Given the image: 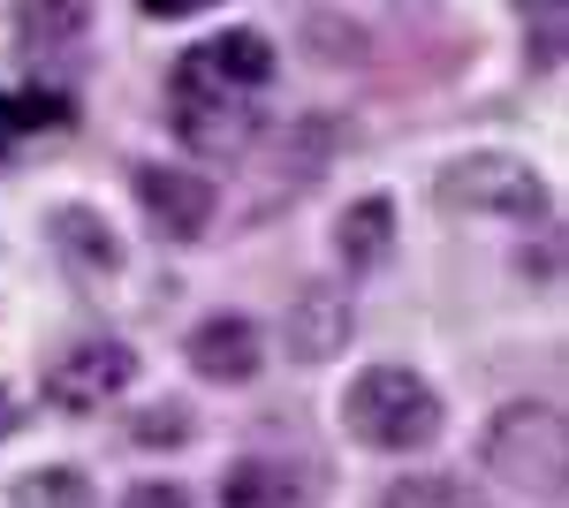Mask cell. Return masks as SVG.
Returning a JSON list of instances; mask_svg holds the SVG:
<instances>
[{"mask_svg": "<svg viewBox=\"0 0 569 508\" xmlns=\"http://www.w3.org/2000/svg\"><path fill=\"white\" fill-rule=\"evenodd\" d=\"M130 380H137V349L99 335V341H77L61 365H46V402L84 418V410H107Z\"/></svg>", "mask_w": 569, "mask_h": 508, "instance_id": "cell-4", "label": "cell"}, {"mask_svg": "<svg viewBox=\"0 0 569 508\" xmlns=\"http://www.w3.org/2000/svg\"><path fill=\"white\" fill-rule=\"evenodd\" d=\"M380 508H479V501L463 494V478H440V470H426V478H395Z\"/></svg>", "mask_w": 569, "mask_h": 508, "instance_id": "cell-14", "label": "cell"}, {"mask_svg": "<svg viewBox=\"0 0 569 508\" xmlns=\"http://www.w3.org/2000/svg\"><path fill=\"white\" fill-rule=\"evenodd\" d=\"M137 206L152 212L176 243H198L206 220H213V182H198L182 168H137Z\"/></svg>", "mask_w": 569, "mask_h": 508, "instance_id": "cell-7", "label": "cell"}, {"mask_svg": "<svg viewBox=\"0 0 569 508\" xmlns=\"http://www.w3.org/2000/svg\"><path fill=\"white\" fill-rule=\"evenodd\" d=\"M486 470L525 486V494H562V418L547 402H517L486 432Z\"/></svg>", "mask_w": 569, "mask_h": 508, "instance_id": "cell-3", "label": "cell"}, {"mask_svg": "<svg viewBox=\"0 0 569 508\" xmlns=\"http://www.w3.org/2000/svg\"><path fill=\"white\" fill-rule=\"evenodd\" d=\"M77 31H84L77 0H16V46L23 53H61V46H77Z\"/></svg>", "mask_w": 569, "mask_h": 508, "instance_id": "cell-11", "label": "cell"}, {"mask_svg": "<svg viewBox=\"0 0 569 508\" xmlns=\"http://www.w3.org/2000/svg\"><path fill=\"white\" fill-rule=\"evenodd\" d=\"M335 236H342V266L365 273V266H380L388 243H395V206H388V198H357V206L342 212V228H335Z\"/></svg>", "mask_w": 569, "mask_h": 508, "instance_id": "cell-10", "label": "cell"}, {"mask_svg": "<svg viewBox=\"0 0 569 508\" xmlns=\"http://www.w3.org/2000/svg\"><path fill=\"white\" fill-rule=\"evenodd\" d=\"M53 236H61V251L77 258V266H91V273H114V266H122V243H114V228H107L99 212H84V206L53 212Z\"/></svg>", "mask_w": 569, "mask_h": 508, "instance_id": "cell-12", "label": "cell"}, {"mask_svg": "<svg viewBox=\"0 0 569 508\" xmlns=\"http://www.w3.org/2000/svg\"><path fill=\"white\" fill-rule=\"evenodd\" d=\"M77 129V99L46 84H16L0 91V152H39V145H61Z\"/></svg>", "mask_w": 569, "mask_h": 508, "instance_id": "cell-6", "label": "cell"}, {"mask_svg": "<svg viewBox=\"0 0 569 508\" xmlns=\"http://www.w3.org/2000/svg\"><path fill=\"white\" fill-rule=\"evenodd\" d=\"M168 114H176V137L190 152H243L251 129H259V91H236V84H220V77H206L198 61H176Z\"/></svg>", "mask_w": 569, "mask_h": 508, "instance_id": "cell-2", "label": "cell"}, {"mask_svg": "<svg viewBox=\"0 0 569 508\" xmlns=\"http://www.w3.org/2000/svg\"><path fill=\"white\" fill-rule=\"evenodd\" d=\"M152 23H182V16H198V8H213V0H137Z\"/></svg>", "mask_w": 569, "mask_h": 508, "instance_id": "cell-17", "label": "cell"}, {"mask_svg": "<svg viewBox=\"0 0 569 508\" xmlns=\"http://www.w3.org/2000/svg\"><path fill=\"white\" fill-rule=\"evenodd\" d=\"M190 365L220 387H243V380H259V365H266V335L251 319L220 311V319H206V327L190 335Z\"/></svg>", "mask_w": 569, "mask_h": 508, "instance_id": "cell-8", "label": "cell"}, {"mask_svg": "<svg viewBox=\"0 0 569 508\" xmlns=\"http://www.w3.org/2000/svg\"><path fill=\"white\" fill-rule=\"evenodd\" d=\"M220 508H297V470L266 464V456H243L220 478Z\"/></svg>", "mask_w": 569, "mask_h": 508, "instance_id": "cell-9", "label": "cell"}, {"mask_svg": "<svg viewBox=\"0 0 569 508\" xmlns=\"http://www.w3.org/2000/svg\"><path fill=\"white\" fill-rule=\"evenodd\" d=\"M342 425H350V440L380 448V456H410V448L440 440V395L410 365H372L342 395Z\"/></svg>", "mask_w": 569, "mask_h": 508, "instance_id": "cell-1", "label": "cell"}, {"mask_svg": "<svg viewBox=\"0 0 569 508\" xmlns=\"http://www.w3.org/2000/svg\"><path fill=\"white\" fill-rule=\"evenodd\" d=\"M130 440H137V448H176V440H190V410H182V402H160V410H137Z\"/></svg>", "mask_w": 569, "mask_h": 508, "instance_id": "cell-15", "label": "cell"}, {"mask_svg": "<svg viewBox=\"0 0 569 508\" xmlns=\"http://www.w3.org/2000/svg\"><path fill=\"white\" fill-rule=\"evenodd\" d=\"M440 198L448 206H471V212H547V190H539V175L525 160H501V152H479V160H456L448 182H440Z\"/></svg>", "mask_w": 569, "mask_h": 508, "instance_id": "cell-5", "label": "cell"}, {"mask_svg": "<svg viewBox=\"0 0 569 508\" xmlns=\"http://www.w3.org/2000/svg\"><path fill=\"white\" fill-rule=\"evenodd\" d=\"M16 508H91V486H84V470L53 464V470L16 478Z\"/></svg>", "mask_w": 569, "mask_h": 508, "instance_id": "cell-13", "label": "cell"}, {"mask_svg": "<svg viewBox=\"0 0 569 508\" xmlns=\"http://www.w3.org/2000/svg\"><path fill=\"white\" fill-rule=\"evenodd\" d=\"M122 508H190V494L168 486V478H144V486H130V501H122Z\"/></svg>", "mask_w": 569, "mask_h": 508, "instance_id": "cell-16", "label": "cell"}, {"mask_svg": "<svg viewBox=\"0 0 569 508\" xmlns=\"http://www.w3.org/2000/svg\"><path fill=\"white\" fill-rule=\"evenodd\" d=\"M8 425H16V410H8V395H0V440H8Z\"/></svg>", "mask_w": 569, "mask_h": 508, "instance_id": "cell-18", "label": "cell"}]
</instances>
